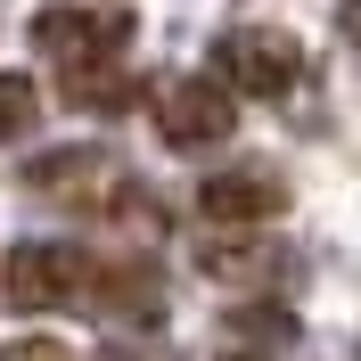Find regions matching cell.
Returning a JSON list of instances; mask_svg holds the SVG:
<instances>
[{
    "instance_id": "1",
    "label": "cell",
    "mask_w": 361,
    "mask_h": 361,
    "mask_svg": "<svg viewBox=\"0 0 361 361\" xmlns=\"http://www.w3.org/2000/svg\"><path fill=\"white\" fill-rule=\"evenodd\" d=\"M214 58H222V82L247 90V99H288L304 82V42L279 25H230Z\"/></svg>"
},
{
    "instance_id": "2",
    "label": "cell",
    "mask_w": 361,
    "mask_h": 361,
    "mask_svg": "<svg viewBox=\"0 0 361 361\" xmlns=\"http://www.w3.org/2000/svg\"><path fill=\"white\" fill-rule=\"evenodd\" d=\"M157 123H164L173 148H222L238 132V90L222 74H189V82H173L157 99Z\"/></svg>"
},
{
    "instance_id": "3",
    "label": "cell",
    "mask_w": 361,
    "mask_h": 361,
    "mask_svg": "<svg viewBox=\"0 0 361 361\" xmlns=\"http://www.w3.org/2000/svg\"><path fill=\"white\" fill-rule=\"evenodd\" d=\"M90 295V255L74 247H17L8 255V304L17 312H58Z\"/></svg>"
},
{
    "instance_id": "4",
    "label": "cell",
    "mask_w": 361,
    "mask_h": 361,
    "mask_svg": "<svg viewBox=\"0 0 361 361\" xmlns=\"http://www.w3.org/2000/svg\"><path fill=\"white\" fill-rule=\"evenodd\" d=\"M33 42H42L49 58H66V66L115 58V49L132 42V8H42V17H33Z\"/></svg>"
},
{
    "instance_id": "5",
    "label": "cell",
    "mask_w": 361,
    "mask_h": 361,
    "mask_svg": "<svg viewBox=\"0 0 361 361\" xmlns=\"http://www.w3.org/2000/svg\"><path fill=\"white\" fill-rule=\"evenodd\" d=\"M279 205H288V180L271 173V164H230V173L197 180V214H205V222H222V230H238V222H271Z\"/></svg>"
},
{
    "instance_id": "6",
    "label": "cell",
    "mask_w": 361,
    "mask_h": 361,
    "mask_svg": "<svg viewBox=\"0 0 361 361\" xmlns=\"http://www.w3.org/2000/svg\"><path fill=\"white\" fill-rule=\"evenodd\" d=\"M107 180H115V157H107V148H49V157L25 164V189L49 197V205H99Z\"/></svg>"
},
{
    "instance_id": "7",
    "label": "cell",
    "mask_w": 361,
    "mask_h": 361,
    "mask_svg": "<svg viewBox=\"0 0 361 361\" xmlns=\"http://www.w3.org/2000/svg\"><path fill=\"white\" fill-rule=\"evenodd\" d=\"M197 263H205V279H230V288L279 279V247H271V238H205Z\"/></svg>"
},
{
    "instance_id": "8",
    "label": "cell",
    "mask_w": 361,
    "mask_h": 361,
    "mask_svg": "<svg viewBox=\"0 0 361 361\" xmlns=\"http://www.w3.org/2000/svg\"><path fill=\"white\" fill-rule=\"evenodd\" d=\"M33 107H42L33 82H25V74H0V140H17L25 123H33Z\"/></svg>"
},
{
    "instance_id": "9",
    "label": "cell",
    "mask_w": 361,
    "mask_h": 361,
    "mask_svg": "<svg viewBox=\"0 0 361 361\" xmlns=\"http://www.w3.org/2000/svg\"><path fill=\"white\" fill-rule=\"evenodd\" d=\"M0 361H74V353L49 345V337H17V345H0Z\"/></svg>"
},
{
    "instance_id": "10",
    "label": "cell",
    "mask_w": 361,
    "mask_h": 361,
    "mask_svg": "<svg viewBox=\"0 0 361 361\" xmlns=\"http://www.w3.org/2000/svg\"><path fill=\"white\" fill-rule=\"evenodd\" d=\"M337 25H345V42H361V0H345V8H337Z\"/></svg>"
}]
</instances>
